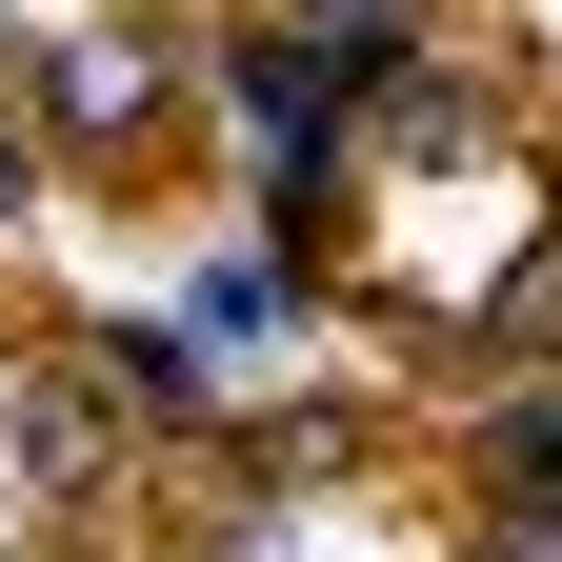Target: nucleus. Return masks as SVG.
<instances>
[{
  "label": "nucleus",
  "mask_w": 562,
  "mask_h": 562,
  "mask_svg": "<svg viewBox=\"0 0 562 562\" xmlns=\"http://www.w3.org/2000/svg\"><path fill=\"white\" fill-rule=\"evenodd\" d=\"M503 482H522V503H562V402H503Z\"/></svg>",
  "instance_id": "f257e3e1"
},
{
  "label": "nucleus",
  "mask_w": 562,
  "mask_h": 562,
  "mask_svg": "<svg viewBox=\"0 0 562 562\" xmlns=\"http://www.w3.org/2000/svg\"><path fill=\"white\" fill-rule=\"evenodd\" d=\"M482 562H562V503H522V522H482Z\"/></svg>",
  "instance_id": "f03ea898"
}]
</instances>
